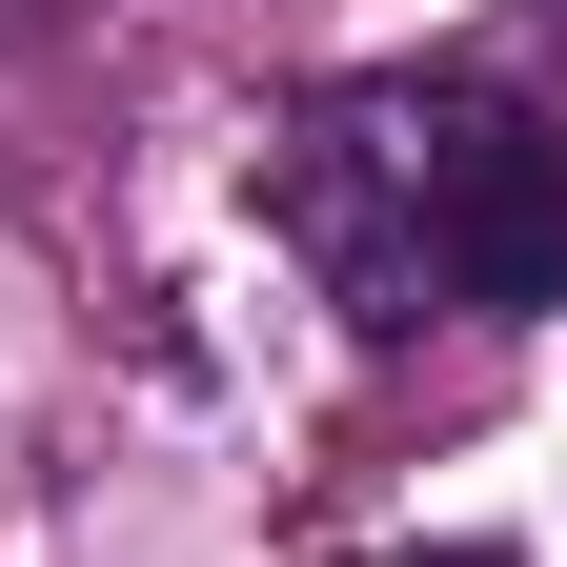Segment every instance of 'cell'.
<instances>
[{
    "label": "cell",
    "instance_id": "1",
    "mask_svg": "<svg viewBox=\"0 0 567 567\" xmlns=\"http://www.w3.org/2000/svg\"><path fill=\"white\" fill-rule=\"evenodd\" d=\"M264 224L365 344H405L425 305L547 324L567 305V122L486 102V82H324L264 142Z\"/></svg>",
    "mask_w": 567,
    "mask_h": 567
},
{
    "label": "cell",
    "instance_id": "2",
    "mask_svg": "<svg viewBox=\"0 0 567 567\" xmlns=\"http://www.w3.org/2000/svg\"><path fill=\"white\" fill-rule=\"evenodd\" d=\"M365 567H507V547H365Z\"/></svg>",
    "mask_w": 567,
    "mask_h": 567
},
{
    "label": "cell",
    "instance_id": "3",
    "mask_svg": "<svg viewBox=\"0 0 567 567\" xmlns=\"http://www.w3.org/2000/svg\"><path fill=\"white\" fill-rule=\"evenodd\" d=\"M21 41H41V0H0V61H21Z\"/></svg>",
    "mask_w": 567,
    "mask_h": 567
}]
</instances>
